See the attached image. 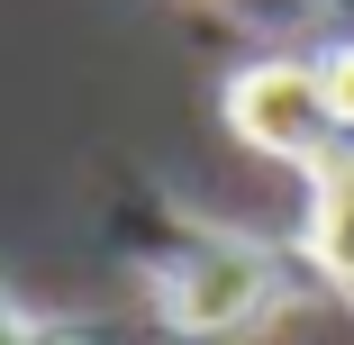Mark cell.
I'll use <instances>...</instances> for the list:
<instances>
[{
  "label": "cell",
  "instance_id": "obj_5",
  "mask_svg": "<svg viewBox=\"0 0 354 345\" xmlns=\"http://www.w3.org/2000/svg\"><path fill=\"white\" fill-rule=\"evenodd\" d=\"M0 345H64V327H46V318H28V309L0 300Z\"/></svg>",
  "mask_w": 354,
  "mask_h": 345
},
{
  "label": "cell",
  "instance_id": "obj_2",
  "mask_svg": "<svg viewBox=\"0 0 354 345\" xmlns=\"http://www.w3.org/2000/svg\"><path fill=\"white\" fill-rule=\"evenodd\" d=\"M218 109H227V127L245 136V146L272 155V164L318 173V164L336 155V118H327V100H318V64H300V55H254V64H236L227 91H218Z\"/></svg>",
  "mask_w": 354,
  "mask_h": 345
},
{
  "label": "cell",
  "instance_id": "obj_1",
  "mask_svg": "<svg viewBox=\"0 0 354 345\" xmlns=\"http://www.w3.org/2000/svg\"><path fill=\"white\" fill-rule=\"evenodd\" d=\"M155 309L173 336L191 345H218V336H254L281 309V263L245 236H182V254L155 263Z\"/></svg>",
  "mask_w": 354,
  "mask_h": 345
},
{
  "label": "cell",
  "instance_id": "obj_3",
  "mask_svg": "<svg viewBox=\"0 0 354 345\" xmlns=\"http://www.w3.org/2000/svg\"><path fill=\"white\" fill-rule=\"evenodd\" d=\"M300 254L318 263V282H336L354 300V136L309 173V227H300Z\"/></svg>",
  "mask_w": 354,
  "mask_h": 345
},
{
  "label": "cell",
  "instance_id": "obj_4",
  "mask_svg": "<svg viewBox=\"0 0 354 345\" xmlns=\"http://www.w3.org/2000/svg\"><path fill=\"white\" fill-rule=\"evenodd\" d=\"M318 64V100H327V118H336V146L354 136V37H336L327 55H309Z\"/></svg>",
  "mask_w": 354,
  "mask_h": 345
}]
</instances>
